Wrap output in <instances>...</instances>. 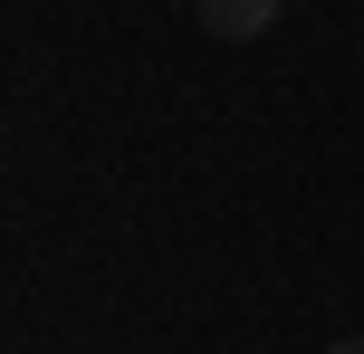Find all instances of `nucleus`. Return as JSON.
Wrapping results in <instances>:
<instances>
[{
	"label": "nucleus",
	"mask_w": 364,
	"mask_h": 354,
	"mask_svg": "<svg viewBox=\"0 0 364 354\" xmlns=\"http://www.w3.org/2000/svg\"><path fill=\"white\" fill-rule=\"evenodd\" d=\"M192 19L240 48V38H269V29H278V0H192Z\"/></svg>",
	"instance_id": "obj_1"
},
{
	"label": "nucleus",
	"mask_w": 364,
	"mask_h": 354,
	"mask_svg": "<svg viewBox=\"0 0 364 354\" xmlns=\"http://www.w3.org/2000/svg\"><path fill=\"white\" fill-rule=\"evenodd\" d=\"M326 354H364V336H346V345H326Z\"/></svg>",
	"instance_id": "obj_2"
}]
</instances>
